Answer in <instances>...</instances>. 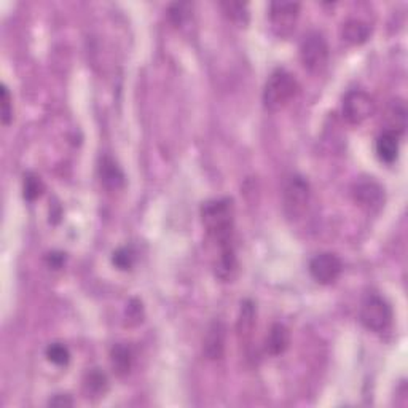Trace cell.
Listing matches in <instances>:
<instances>
[{
  "label": "cell",
  "mask_w": 408,
  "mask_h": 408,
  "mask_svg": "<svg viewBox=\"0 0 408 408\" xmlns=\"http://www.w3.org/2000/svg\"><path fill=\"white\" fill-rule=\"evenodd\" d=\"M233 204L231 199H214L208 201L203 208H201V218L208 235L212 238L218 249L235 246L233 244Z\"/></svg>",
  "instance_id": "6da1fadb"
},
{
  "label": "cell",
  "mask_w": 408,
  "mask_h": 408,
  "mask_svg": "<svg viewBox=\"0 0 408 408\" xmlns=\"http://www.w3.org/2000/svg\"><path fill=\"white\" fill-rule=\"evenodd\" d=\"M298 83L291 72L286 69H276L269 75V78L263 90V104L272 112H279L291 104V100L297 96Z\"/></svg>",
  "instance_id": "7a4b0ae2"
},
{
  "label": "cell",
  "mask_w": 408,
  "mask_h": 408,
  "mask_svg": "<svg viewBox=\"0 0 408 408\" xmlns=\"http://www.w3.org/2000/svg\"><path fill=\"white\" fill-rule=\"evenodd\" d=\"M311 198V188L308 180L298 174L287 177L282 187V209L291 221H297L306 212Z\"/></svg>",
  "instance_id": "3957f363"
},
{
  "label": "cell",
  "mask_w": 408,
  "mask_h": 408,
  "mask_svg": "<svg viewBox=\"0 0 408 408\" xmlns=\"http://www.w3.org/2000/svg\"><path fill=\"white\" fill-rule=\"evenodd\" d=\"M300 61L306 71L321 74L329 62V45L321 33H308L300 43Z\"/></svg>",
  "instance_id": "277c9868"
},
{
  "label": "cell",
  "mask_w": 408,
  "mask_h": 408,
  "mask_svg": "<svg viewBox=\"0 0 408 408\" xmlns=\"http://www.w3.org/2000/svg\"><path fill=\"white\" fill-rule=\"evenodd\" d=\"M359 317L366 329L372 332H383L392 322V310L387 301L380 295L368 293L362 300Z\"/></svg>",
  "instance_id": "5b68a950"
},
{
  "label": "cell",
  "mask_w": 408,
  "mask_h": 408,
  "mask_svg": "<svg viewBox=\"0 0 408 408\" xmlns=\"http://www.w3.org/2000/svg\"><path fill=\"white\" fill-rule=\"evenodd\" d=\"M375 100L366 91H349L343 99V117L351 124H361L375 114Z\"/></svg>",
  "instance_id": "8992f818"
},
{
  "label": "cell",
  "mask_w": 408,
  "mask_h": 408,
  "mask_svg": "<svg viewBox=\"0 0 408 408\" xmlns=\"http://www.w3.org/2000/svg\"><path fill=\"white\" fill-rule=\"evenodd\" d=\"M300 15V4L297 2H273L269 5V21L273 30L279 37L292 34Z\"/></svg>",
  "instance_id": "52a82bcc"
},
{
  "label": "cell",
  "mask_w": 408,
  "mask_h": 408,
  "mask_svg": "<svg viewBox=\"0 0 408 408\" xmlns=\"http://www.w3.org/2000/svg\"><path fill=\"white\" fill-rule=\"evenodd\" d=\"M356 203L368 212L380 211L385 204V190L373 179H361L353 187Z\"/></svg>",
  "instance_id": "ba28073f"
},
{
  "label": "cell",
  "mask_w": 408,
  "mask_h": 408,
  "mask_svg": "<svg viewBox=\"0 0 408 408\" xmlns=\"http://www.w3.org/2000/svg\"><path fill=\"white\" fill-rule=\"evenodd\" d=\"M342 260L338 259L335 254L324 252L316 255L315 259L310 262V273L313 276V279L319 284H332L335 282L342 274Z\"/></svg>",
  "instance_id": "9c48e42d"
},
{
  "label": "cell",
  "mask_w": 408,
  "mask_h": 408,
  "mask_svg": "<svg viewBox=\"0 0 408 408\" xmlns=\"http://www.w3.org/2000/svg\"><path fill=\"white\" fill-rule=\"evenodd\" d=\"M225 325L221 321H214L211 325L208 332H206V337L203 340V353L208 357L209 361H218L223 357L225 351Z\"/></svg>",
  "instance_id": "30bf717a"
},
{
  "label": "cell",
  "mask_w": 408,
  "mask_h": 408,
  "mask_svg": "<svg viewBox=\"0 0 408 408\" xmlns=\"http://www.w3.org/2000/svg\"><path fill=\"white\" fill-rule=\"evenodd\" d=\"M399 139L400 136L392 133V131H383V133L376 137L375 150L378 158L383 163H387V165H392V163L397 160L399 156Z\"/></svg>",
  "instance_id": "8fae6325"
},
{
  "label": "cell",
  "mask_w": 408,
  "mask_h": 408,
  "mask_svg": "<svg viewBox=\"0 0 408 408\" xmlns=\"http://www.w3.org/2000/svg\"><path fill=\"white\" fill-rule=\"evenodd\" d=\"M99 177L105 188L109 190H118L124 185V174L120 166L110 158V156H104L99 163Z\"/></svg>",
  "instance_id": "7c38bea8"
},
{
  "label": "cell",
  "mask_w": 408,
  "mask_h": 408,
  "mask_svg": "<svg viewBox=\"0 0 408 408\" xmlns=\"http://www.w3.org/2000/svg\"><path fill=\"white\" fill-rule=\"evenodd\" d=\"M288 344H291V332H288L286 325L274 324L273 327L269 329L268 337H267V343H265L267 353L273 357L281 356L286 353Z\"/></svg>",
  "instance_id": "4fadbf2b"
},
{
  "label": "cell",
  "mask_w": 408,
  "mask_h": 408,
  "mask_svg": "<svg viewBox=\"0 0 408 408\" xmlns=\"http://www.w3.org/2000/svg\"><path fill=\"white\" fill-rule=\"evenodd\" d=\"M386 122L387 128L386 131H392V133L402 136L405 133L407 128V105L404 100L395 99L389 104L386 112Z\"/></svg>",
  "instance_id": "5bb4252c"
},
{
  "label": "cell",
  "mask_w": 408,
  "mask_h": 408,
  "mask_svg": "<svg viewBox=\"0 0 408 408\" xmlns=\"http://www.w3.org/2000/svg\"><path fill=\"white\" fill-rule=\"evenodd\" d=\"M370 26L367 23L361 20H349L343 23L342 26V39L349 43V45H361V43L367 42L370 37Z\"/></svg>",
  "instance_id": "9a60e30c"
},
{
  "label": "cell",
  "mask_w": 408,
  "mask_h": 408,
  "mask_svg": "<svg viewBox=\"0 0 408 408\" xmlns=\"http://www.w3.org/2000/svg\"><path fill=\"white\" fill-rule=\"evenodd\" d=\"M110 363L118 376L128 375L131 367H133V354H131V349L124 346V344H115L110 351Z\"/></svg>",
  "instance_id": "2e32d148"
},
{
  "label": "cell",
  "mask_w": 408,
  "mask_h": 408,
  "mask_svg": "<svg viewBox=\"0 0 408 408\" xmlns=\"http://www.w3.org/2000/svg\"><path fill=\"white\" fill-rule=\"evenodd\" d=\"M254 324H255L254 303L250 300L243 301L240 317H238V335H240L243 340H247V338L252 335Z\"/></svg>",
  "instance_id": "e0dca14e"
},
{
  "label": "cell",
  "mask_w": 408,
  "mask_h": 408,
  "mask_svg": "<svg viewBox=\"0 0 408 408\" xmlns=\"http://www.w3.org/2000/svg\"><path fill=\"white\" fill-rule=\"evenodd\" d=\"M107 376L99 370H93L86 375L85 378V389L86 392L90 394L88 397H103L107 391Z\"/></svg>",
  "instance_id": "ac0fdd59"
},
{
  "label": "cell",
  "mask_w": 408,
  "mask_h": 408,
  "mask_svg": "<svg viewBox=\"0 0 408 408\" xmlns=\"http://www.w3.org/2000/svg\"><path fill=\"white\" fill-rule=\"evenodd\" d=\"M221 7L223 8L225 15H227L231 21H235L240 24V26H244L249 21V11H247V5L246 4H240V2H222Z\"/></svg>",
  "instance_id": "d6986e66"
},
{
  "label": "cell",
  "mask_w": 408,
  "mask_h": 408,
  "mask_svg": "<svg viewBox=\"0 0 408 408\" xmlns=\"http://www.w3.org/2000/svg\"><path fill=\"white\" fill-rule=\"evenodd\" d=\"M47 359L58 367H66L71 362V351L62 343H53L47 348Z\"/></svg>",
  "instance_id": "ffe728a7"
},
{
  "label": "cell",
  "mask_w": 408,
  "mask_h": 408,
  "mask_svg": "<svg viewBox=\"0 0 408 408\" xmlns=\"http://www.w3.org/2000/svg\"><path fill=\"white\" fill-rule=\"evenodd\" d=\"M43 192V182L40 177H37L34 174H28L24 177V198L29 201H34L39 198Z\"/></svg>",
  "instance_id": "44dd1931"
},
{
  "label": "cell",
  "mask_w": 408,
  "mask_h": 408,
  "mask_svg": "<svg viewBox=\"0 0 408 408\" xmlns=\"http://www.w3.org/2000/svg\"><path fill=\"white\" fill-rule=\"evenodd\" d=\"M112 262H114V265L117 268L129 269L131 267H133V263H134L133 249H129V247L118 249L117 252H114V257H112Z\"/></svg>",
  "instance_id": "7402d4cb"
},
{
  "label": "cell",
  "mask_w": 408,
  "mask_h": 408,
  "mask_svg": "<svg viewBox=\"0 0 408 408\" xmlns=\"http://www.w3.org/2000/svg\"><path fill=\"white\" fill-rule=\"evenodd\" d=\"M0 105H2V123L7 127V124H10L11 118H13V109H11L10 91L5 85H2V90H0Z\"/></svg>",
  "instance_id": "603a6c76"
},
{
  "label": "cell",
  "mask_w": 408,
  "mask_h": 408,
  "mask_svg": "<svg viewBox=\"0 0 408 408\" xmlns=\"http://www.w3.org/2000/svg\"><path fill=\"white\" fill-rule=\"evenodd\" d=\"M188 7H190L188 4H174L171 10H169V16H171V21L175 24V26H179V24L184 23V20L188 16V11H187Z\"/></svg>",
  "instance_id": "cb8c5ba5"
},
{
  "label": "cell",
  "mask_w": 408,
  "mask_h": 408,
  "mask_svg": "<svg viewBox=\"0 0 408 408\" xmlns=\"http://www.w3.org/2000/svg\"><path fill=\"white\" fill-rule=\"evenodd\" d=\"M48 405H52V407H72L74 400L69 394H56L53 399H49Z\"/></svg>",
  "instance_id": "d4e9b609"
},
{
  "label": "cell",
  "mask_w": 408,
  "mask_h": 408,
  "mask_svg": "<svg viewBox=\"0 0 408 408\" xmlns=\"http://www.w3.org/2000/svg\"><path fill=\"white\" fill-rule=\"evenodd\" d=\"M62 262H64V257H62V254H49V255H48V263H49V267L54 268V269L61 268Z\"/></svg>",
  "instance_id": "484cf974"
}]
</instances>
